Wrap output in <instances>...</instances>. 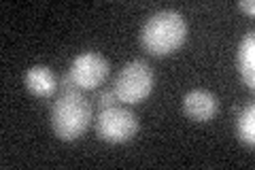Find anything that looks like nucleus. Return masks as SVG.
<instances>
[{"label": "nucleus", "mask_w": 255, "mask_h": 170, "mask_svg": "<svg viewBox=\"0 0 255 170\" xmlns=\"http://www.w3.org/2000/svg\"><path fill=\"white\" fill-rule=\"evenodd\" d=\"M238 6H241L245 13L255 15V2H253V0H241V2H238Z\"/></svg>", "instance_id": "12"}, {"label": "nucleus", "mask_w": 255, "mask_h": 170, "mask_svg": "<svg viewBox=\"0 0 255 170\" xmlns=\"http://www.w3.org/2000/svg\"><path fill=\"white\" fill-rule=\"evenodd\" d=\"M94 121V104L83 92L60 94L51 107V128L60 141H77Z\"/></svg>", "instance_id": "2"}, {"label": "nucleus", "mask_w": 255, "mask_h": 170, "mask_svg": "<svg viewBox=\"0 0 255 170\" xmlns=\"http://www.w3.org/2000/svg\"><path fill=\"white\" fill-rule=\"evenodd\" d=\"M187 23L177 11H157L140 30V45L151 55H170L185 43Z\"/></svg>", "instance_id": "1"}, {"label": "nucleus", "mask_w": 255, "mask_h": 170, "mask_svg": "<svg viewBox=\"0 0 255 170\" xmlns=\"http://www.w3.org/2000/svg\"><path fill=\"white\" fill-rule=\"evenodd\" d=\"M109 72H111V64L105 55H100L98 51H85L79 53L73 60L68 75L85 92V90H98V85L107 81Z\"/></svg>", "instance_id": "5"}, {"label": "nucleus", "mask_w": 255, "mask_h": 170, "mask_svg": "<svg viewBox=\"0 0 255 170\" xmlns=\"http://www.w3.org/2000/svg\"><path fill=\"white\" fill-rule=\"evenodd\" d=\"M28 92L38 96V98H51L60 92V79L49 66H32L23 75Z\"/></svg>", "instance_id": "7"}, {"label": "nucleus", "mask_w": 255, "mask_h": 170, "mask_svg": "<svg viewBox=\"0 0 255 170\" xmlns=\"http://www.w3.org/2000/svg\"><path fill=\"white\" fill-rule=\"evenodd\" d=\"M153 85H155L153 68L145 60H132L115 75V81L111 87H113L119 102L138 104L145 98H149V94L153 92Z\"/></svg>", "instance_id": "3"}, {"label": "nucleus", "mask_w": 255, "mask_h": 170, "mask_svg": "<svg viewBox=\"0 0 255 170\" xmlns=\"http://www.w3.org/2000/svg\"><path fill=\"white\" fill-rule=\"evenodd\" d=\"M77 92H83V90L75 83L73 77H70V75L60 77V94H77Z\"/></svg>", "instance_id": "11"}, {"label": "nucleus", "mask_w": 255, "mask_h": 170, "mask_svg": "<svg viewBox=\"0 0 255 170\" xmlns=\"http://www.w3.org/2000/svg\"><path fill=\"white\" fill-rule=\"evenodd\" d=\"M138 117L136 113L128 107H111L105 111H98V117L94 121L96 136L111 145H122L132 141L138 132Z\"/></svg>", "instance_id": "4"}, {"label": "nucleus", "mask_w": 255, "mask_h": 170, "mask_svg": "<svg viewBox=\"0 0 255 170\" xmlns=\"http://www.w3.org/2000/svg\"><path fill=\"white\" fill-rule=\"evenodd\" d=\"M236 64H238V72H241L245 85L249 87V90H255V36H253V30L247 32L241 40V45H238Z\"/></svg>", "instance_id": "8"}, {"label": "nucleus", "mask_w": 255, "mask_h": 170, "mask_svg": "<svg viewBox=\"0 0 255 170\" xmlns=\"http://www.w3.org/2000/svg\"><path fill=\"white\" fill-rule=\"evenodd\" d=\"M219 98L209 90H191L183 98V113L194 121H209L217 115Z\"/></svg>", "instance_id": "6"}, {"label": "nucleus", "mask_w": 255, "mask_h": 170, "mask_svg": "<svg viewBox=\"0 0 255 170\" xmlns=\"http://www.w3.org/2000/svg\"><path fill=\"white\" fill-rule=\"evenodd\" d=\"M234 130L238 141L247 147H253L255 143V104H245L243 109H236V124Z\"/></svg>", "instance_id": "9"}, {"label": "nucleus", "mask_w": 255, "mask_h": 170, "mask_svg": "<svg viewBox=\"0 0 255 170\" xmlns=\"http://www.w3.org/2000/svg\"><path fill=\"white\" fill-rule=\"evenodd\" d=\"M119 100H117V96L113 92V87H105V90H98L94 96V107L98 109V111H105V109H111V107H115Z\"/></svg>", "instance_id": "10"}]
</instances>
